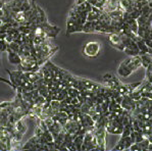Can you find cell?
<instances>
[{
  "label": "cell",
  "mask_w": 152,
  "mask_h": 151,
  "mask_svg": "<svg viewBox=\"0 0 152 151\" xmlns=\"http://www.w3.org/2000/svg\"><path fill=\"white\" fill-rule=\"evenodd\" d=\"M126 20V23L128 24L129 28L131 29V31H132L133 33L137 34L138 28H139V25H138L137 20H135V18H130V20Z\"/></svg>",
  "instance_id": "4fadbf2b"
},
{
  "label": "cell",
  "mask_w": 152,
  "mask_h": 151,
  "mask_svg": "<svg viewBox=\"0 0 152 151\" xmlns=\"http://www.w3.org/2000/svg\"><path fill=\"white\" fill-rule=\"evenodd\" d=\"M108 41L110 45L115 49L120 51H124V49H125V45H124L123 40H121V35L120 32H114V33L109 34Z\"/></svg>",
  "instance_id": "8992f818"
},
{
  "label": "cell",
  "mask_w": 152,
  "mask_h": 151,
  "mask_svg": "<svg viewBox=\"0 0 152 151\" xmlns=\"http://www.w3.org/2000/svg\"><path fill=\"white\" fill-rule=\"evenodd\" d=\"M87 0H76V3H75V5H80V4L84 3V2H86Z\"/></svg>",
  "instance_id": "44dd1931"
},
{
  "label": "cell",
  "mask_w": 152,
  "mask_h": 151,
  "mask_svg": "<svg viewBox=\"0 0 152 151\" xmlns=\"http://www.w3.org/2000/svg\"><path fill=\"white\" fill-rule=\"evenodd\" d=\"M67 93H69V96H71L72 98H74V97H78L80 91L75 87H69L67 88Z\"/></svg>",
  "instance_id": "ac0fdd59"
},
{
  "label": "cell",
  "mask_w": 152,
  "mask_h": 151,
  "mask_svg": "<svg viewBox=\"0 0 152 151\" xmlns=\"http://www.w3.org/2000/svg\"><path fill=\"white\" fill-rule=\"evenodd\" d=\"M86 22L82 20H76V18H69L66 22V36H69L71 34L83 32V26Z\"/></svg>",
  "instance_id": "277c9868"
},
{
  "label": "cell",
  "mask_w": 152,
  "mask_h": 151,
  "mask_svg": "<svg viewBox=\"0 0 152 151\" xmlns=\"http://www.w3.org/2000/svg\"><path fill=\"white\" fill-rule=\"evenodd\" d=\"M52 118L55 120V122H58L60 125L64 126L65 123H66L67 120H69V113H67V112H65V111H62V110H59V111H57V112H56L54 115H53Z\"/></svg>",
  "instance_id": "9c48e42d"
},
{
  "label": "cell",
  "mask_w": 152,
  "mask_h": 151,
  "mask_svg": "<svg viewBox=\"0 0 152 151\" xmlns=\"http://www.w3.org/2000/svg\"><path fill=\"white\" fill-rule=\"evenodd\" d=\"M140 56H141V60H142V66L144 69H146L152 62V56L149 53H144V54H141Z\"/></svg>",
  "instance_id": "9a60e30c"
},
{
  "label": "cell",
  "mask_w": 152,
  "mask_h": 151,
  "mask_svg": "<svg viewBox=\"0 0 152 151\" xmlns=\"http://www.w3.org/2000/svg\"><path fill=\"white\" fill-rule=\"evenodd\" d=\"M83 32L84 33H95V23L94 20H86V23L83 26Z\"/></svg>",
  "instance_id": "7c38bea8"
},
{
  "label": "cell",
  "mask_w": 152,
  "mask_h": 151,
  "mask_svg": "<svg viewBox=\"0 0 152 151\" xmlns=\"http://www.w3.org/2000/svg\"><path fill=\"white\" fill-rule=\"evenodd\" d=\"M87 1L92 6H95V7H97V8H99V9H101V10H102L107 0H87Z\"/></svg>",
  "instance_id": "2e32d148"
},
{
  "label": "cell",
  "mask_w": 152,
  "mask_h": 151,
  "mask_svg": "<svg viewBox=\"0 0 152 151\" xmlns=\"http://www.w3.org/2000/svg\"><path fill=\"white\" fill-rule=\"evenodd\" d=\"M118 8H120V0H107L102 10L104 12L109 13Z\"/></svg>",
  "instance_id": "30bf717a"
},
{
  "label": "cell",
  "mask_w": 152,
  "mask_h": 151,
  "mask_svg": "<svg viewBox=\"0 0 152 151\" xmlns=\"http://www.w3.org/2000/svg\"><path fill=\"white\" fill-rule=\"evenodd\" d=\"M121 106L126 110L134 111L136 109V101L131 98L129 94H125L123 95V101L121 102Z\"/></svg>",
  "instance_id": "52a82bcc"
},
{
  "label": "cell",
  "mask_w": 152,
  "mask_h": 151,
  "mask_svg": "<svg viewBox=\"0 0 152 151\" xmlns=\"http://www.w3.org/2000/svg\"><path fill=\"white\" fill-rule=\"evenodd\" d=\"M37 90H38L39 94H40L41 96L45 97V98H47V97H48V95H49V88H48V86L46 85V84H43V85L39 86V87L37 88Z\"/></svg>",
  "instance_id": "e0dca14e"
},
{
  "label": "cell",
  "mask_w": 152,
  "mask_h": 151,
  "mask_svg": "<svg viewBox=\"0 0 152 151\" xmlns=\"http://www.w3.org/2000/svg\"><path fill=\"white\" fill-rule=\"evenodd\" d=\"M140 84H141V82H139V83H133V84H127L126 86H127V88H128V93L134 91V90L136 89V88H137Z\"/></svg>",
  "instance_id": "ffe728a7"
},
{
  "label": "cell",
  "mask_w": 152,
  "mask_h": 151,
  "mask_svg": "<svg viewBox=\"0 0 152 151\" xmlns=\"http://www.w3.org/2000/svg\"><path fill=\"white\" fill-rule=\"evenodd\" d=\"M147 53H149V54H150L151 56H152V48L148 47V49H147Z\"/></svg>",
  "instance_id": "7402d4cb"
},
{
  "label": "cell",
  "mask_w": 152,
  "mask_h": 151,
  "mask_svg": "<svg viewBox=\"0 0 152 151\" xmlns=\"http://www.w3.org/2000/svg\"><path fill=\"white\" fill-rule=\"evenodd\" d=\"M141 66L142 60L140 55L129 56L126 59H124V61H121V63L118 69V74L121 78H128L129 76H131Z\"/></svg>",
  "instance_id": "6da1fadb"
},
{
  "label": "cell",
  "mask_w": 152,
  "mask_h": 151,
  "mask_svg": "<svg viewBox=\"0 0 152 151\" xmlns=\"http://www.w3.org/2000/svg\"><path fill=\"white\" fill-rule=\"evenodd\" d=\"M93 134H94L95 138L97 141V150H105L106 149V129L104 127L102 128H94L93 130Z\"/></svg>",
  "instance_id": "5b68a950"
},
{
  "label": "cell",
  "mask_w": 152,
  "mask_h": 151,
  "mask_svg": "<svg viewBox=\"0 0 152 151\" xmlns=\"http://www.w3.org/2000/svg\"><path fill=\"white\" fill-rule=\"evenodd\" d=\"M101 51V44L97 41H90L87 42L83 47V54L84 56L88 58H95L99 55Z\"/></svg>",
  "instance_id": "3957f363"
},
{
  "label": "cell",
  "mask_w": 152,
  "mask_h": 151,
  "mask_svg": "<svg viewBox=\"0 0 152 151\" xmlns=\"http://www.w3.org/2000/svg\"><path fill=\"white\" fill-rule=\"evenodd\" d=\"M133 144V141L130 136L128 137H121L120 141L118 142L112 150H128L130 149L131 145Z\"/></svg>",
  "instance_id": "ba28073f"
},
{
  "label": "cell",
  "mask_w": 152,
  "mask_h": 151,
  "mask_svg": "<svg viewBox=\"0 0 152 151\" xmlns=\"http://www.w3.org/2000/svg\"><path fill=\"white\" fill-rule=\"evenodd\" d=\"M50 106H51V108H52L53 110L55 111V112H57V111L60 110V101H58V100H51L50 101Z\"/></svg>",
  "instance_id": "d6986e66"
},
{
  "label": "cell",
  "mask_w": 152,
  "mask_h": 151,
  "mask_svg": "<svg viewBox=\"0 0 152 151\" xmlns=\"http://www.w3.org/2000/svg\"><path fill=\"white\" fill-rule=\"evenodd\" d=\"M83 141H84V135H77L74 138V145L76 147V150L80 151L82 150V145H83Z\"/></svg>",
  "instance_id": "5bb4252c"
},
{
  "label": "cell",
  "mask_w": 152,
  "mask_h": 151,
  "mask_svg": "<svg viewBox=\"0 0 152 151\" xmlns=\"http://www.w3.org/2000/svg\"><path fill=\"white\" fill-rule=\"evenodd\" d=\"M7 52V58L8 61L11 64H15V66H20L22 62V57L18 53L13 52V51H6Z\"/></svg>",
  "instance_id": "8fae6325"
},
{
  "label": "cell",
  "mask_w": 152,
  "mask_h": 151,
  "mask_svg": "<svg viewBox=\"0 0 152 151\" xmlns=\"http://www.w3.org/2000/svg\"><path fill=\"white\" fill-rule=\"evenodd\" d=\"M4 6L13 12H26L32 7L28 0H12L4 4Z\"/></svg>",
  "instance_id": "7a4b0ae2"
}]
</instances>
